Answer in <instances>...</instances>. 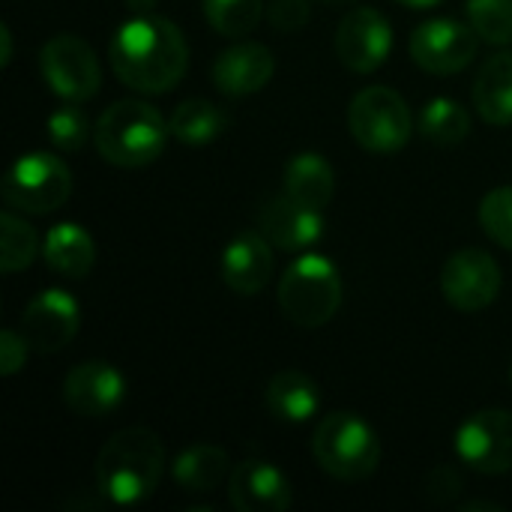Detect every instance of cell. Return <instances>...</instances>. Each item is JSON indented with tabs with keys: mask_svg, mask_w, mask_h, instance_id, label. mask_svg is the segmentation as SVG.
I'll use <instances>...</instances> for the list:
<instances>
[{
	"mask_svg": "<svg viewBox=\"0 0 512 512\" xmlns=\"http://www.w3.org/2000/svg\"><path fill=\"white\" fill-rule=\"evenodd\" d=\"M171 474L183 492L207 495V492H216L231 477V459L216 444H195L177 456Z\"/></svg>",
	"mask_w": 512,
	"mask_h": 512,
	"instance_id": "22",
	"label": "cell"
},
{
	"mask_svg": "<svg viewBox=\"0 0 512 512\" xmlns=\"http://www.w3.org/2000/svg\"><path fill=\"white\" fill-rule=\"evenodd\" d=\"M456 456L462 465L498 477L512 471V411H480L456 429Z\"/></svg>",
	"mask_w": 512,
	"mask_h": 512,
	"instance_id": "9",
	"label": "cell"
},
{
	"mask_svg": "<svg viewBox=\"0 0 512 512\" xmlns=\"http://www.w3.org/2000/svg\"><path fill=\"white\" fill-rule=\"evenodd\" d=\"M342 306V279L327 255H300L279 279V309L303 330L324 327Z\"/></svg>",
	"mask_w": 512,
	"mask_h": 512,
	"instance_id": "4",
	"label": "cell"
},
{
	"mask_svg": "<svg viewBox=\"0 0 512 512\" xmlns=\"http://www.w3.org/2000/svg\"><path fill=\"white\" fill-rule=\"evenodd\" d=\"M480 225L498 246L512 249V186L492 189L480 201Z\"/></svg>",
	"mask_w": 512,
	"mask_h": 512,
	"instance_id": "30",
	"label": "cell"
},
{
	"mask_svg": "<svg viewBox=\"0 0 512 512\" xmlns=\"http://www.w3.org/2000/svg\"><path fill=\"white\" fill-rule=\"evenodd\" d=\"M510 384H512V369H510Z\"/></svg>",
	"mask_w": 512,
	"mask_h": 512,
	"instance_id": "39",
	"label": "cell"
},
{
	"mask_svg": "<svg viewBox=\"0 0 512 512\" xmlns=\"http://www.w3.org/2000/svg\"><path fill=\"white\" fill-rule=\"evenodd\" d=\"M459 492H462V477H459V471L450 468V465H438V468L429 474V480H426V495H429L432 501H438V504L453 501Z\"/></svg>",
	"mask_w": 512,
	"mask_h": 512,
	"instance_id": "33",
	"label": "cell"
},
{
	"mask_svg": "<svg viewBox=\"0 0 512 512\" xmlns=\"http://www.w3.org/2000/svg\"><path fill=\"white\" fill-rule=\"evenodd\" d=\"M396 3H402V6H408V9H432V6H438V3H444V0H396Z\"/></svg>",
	"mask_w": 512,
	"mask_h": 512,
	"instance_id": "36",
	"label": "cell"
},
{
	"mask_svg": "<svg viewBox=\"0 0 512 512\" xmlns=\"http://www.w3.org/2000/svg\"><path fill=\"white\" fill-rule=\"evenodd\" d=\"M285 192L312 210H327L336 195L333 165L318 153H297L285 168Z\"/></svg>",
	"mask_w": 512,
	"mask_h": 512,
	"instance_id": "23",
	"label": "cell"
},
{
	"mask_svg": "<svg viewBox=\"0 0 512 512\" xmlns=\"http://www.w3.org/2000/svg\"><path fill=\"white\" fill-rule=\"evenodd\" d=\"M441 291L459 312H480L501 294V267L483 249H459L441 270Z\"/></svg>",
	"mask_w": 512,
	"mask_h": 512,
	"instance_id": "11",
	"label": "cell"
},
{
	"mask_svg": "<svg viewBox=\"0 0 512 512\" xmlns=\"http://www.w3.org/2000/svg\"><path fill=\"white\" fill-rule=\"evenodd\" d=\"M474 105L492 126L512 123V51L492 54L474 78Z\"/></svg>",
	"mask_w": 512,
	"mask_h": 512,
	"instance_id": "20",
	"label": "cell"
},
{
	"mask_svg": "<svg viewBox=\"0 0 512 512\" xmlns=\"http://www.w3.org/2000/svg\"><path fill=\"white\" fill-rule=\"evenodd\" d=\"M267 408L276 420L282 423H306L318 414V384L297 372V369H285V372H276L267 384Z\"/></svg>",
	"mask_w": 512,
	"mask_h": 512,
	"instance_id": "21",
	"label": "cell"
},
{
	"mask_svg": "<svg viewBox=\"0 0 512 512\" xmlns=\"http://www.w3.org/2000/svg\"><path fill=\"white\" fill-rule=\"evenodd\" d=\"M165 474V447L153 429L129 426L114 432L96 459V486L117 507L147 501Z\"/></svg>",
	"mask_w": 512,
	"mask_h": 512,
	"instance_id": "2",
	"label": "cell"
},
{
	"mask_svg": "<svg viewBox=\"0 0 512 512\" xmlns=\"http://www.w3.org/2000/svg\"><path fill=\"white\" fill-rule=\"evenodd\" d=\"M72 192V174L54 153L33 150L21 156L3 177V201L9 210L45 216L66 204Z\"/></svg>",
	"mask_w": 512,
	"mask_h": 512,
	"instance_id": "7",
	"label": "cell"
},
{
	"mask_svg": "<svg viewBox=\"0 0 512 512\" xmlns=\"http://www.w3.org/2000/svg\"><path fill=\"white\" fill-rule=\"evenodd\" d=\"M27 339L24 333H15V330H3L0 333V375H15L24 369V360H27Z\"/></svg>",
	"mask_w": 512,
	"mask_h": 512,
	"instance_id": "32",
	"label": "cell"
},
{
	"mask_svg": "<svg viewBox=\"0 0 512 512\" xmlns=\"http://www.w3.org/2000/svg\"><path fill=\"white\" fill-rule=\"evenodd\" d=\"M126 396V381L123 375L102 360H90L75 366L66 381H63V402L90 420H102L108 414H114L123 405Z\"/></svg>",
	"mask_w": 512,
	"mask_h": 512,
	"instance_id": "14",
	"label": "cell"
},
{
	"mask_svg": "<svg viewBox=\"0 0 512 512\" xmlns=\"http://www.w3.org/2000/svg\"><path fill=\"white\" fill-rule=\"evenodd\" d=\"M168 126L177 141L198 147V144H210L228 129V114L210 99H186L174 108Z\"/></svg>",
	"mask_w": 512,
	"mask_h": 512,
	"instance_id": "24",
	"label": "cell"
},
{
	"mask_svg": "<svg viewBox=\"0 0 512 512\" xmlns=\"http://www.w3.org/2000/svg\"><path fill=\"white\" fill-rule=\"evenodd\" d=\"M114 75L138 93H168L189 66L180 27L153 12L123 21L108 45Z\"/></svg>",
	"mask_w": 512,
	"mask_h": 512,
	"instance_id": "1",
	"label": "cell"
},
{
	"mask_svg": "<svg viewBox=\"0 0 512 512\" xmlns=\"http://www.w3.org/2000/svg\"><path fill=\"white\" fill-rule=\"evenodd\" d=\"M36 255H39V237L33 225H27L21 216L6 210L0 216V270L18 273L30 267Z\"/></svg>",
	"mask_w": 512,
	"mask_h": 512,
	"instance_id": "26",
	"label": "cell"
},
{
	"mask_svg": "<svg viewBox=\"0 0 512 512\" xmlns=\"http://www.w3.org/2000/svg\"><path fill=\"white\" fill-rule=\"evenodd\" d=\"M171 126L165 117L138 99H120L108 105L96 123V150L117 168H144L156 162L168 144Z\"/></svg>",
	"mask_w": 512,
	"mask_h": 512,
	"instance_id": "3",
	"label": "cell"
},
{
	"mask_svg": "<svg viewBox=\"0 0 512 512\" xmlns=\"http://www.w3.org/2000/svg\"><path fill=\"white\" fill-rule=\"evenodd\" d=\"M324 3H336V6H345V3H354V0H324Z\"/></svg>",
	"mask_w": 512,
	"mask_h": 512,
	"instance_id": "38",
	"label": "cell"
},
{
	"mask_svg": "<svg viewBox=\"0 0 512 512\" xmlns=\"http://www.w3.org/2000/svg\"><path fill=\"white\" fill-rule=\"evenodd\" d=\"M468 18L483 42H512V0H468Z\"/></svg>",
	"mask_w": 512,
	"mask_h": 512,
	"instance_id": "29",
	"label": "cell"
},
{
	"mask_svg": "<svg viewBox=\"0 0 512 512\" xmlns=\"http://www.w3.org/2000/svg\"><path fill=\"white\" fill-rule=\"evenodd\" d=\"M270 246L273 243L261 231H243L225 246L219 270H222L225 285L234 294L252 297L270 282V273H273V249Z\"/></svg>",
	"mask_w": 512,
	"mask_h": 512,
	"instance_id": "18",
	"label": "cell"
},
{
	"mask_svg": "<svg viewBox=\"0 0 512 512\" xmlns=\"http://www.w3.org/2000/svg\"><path fill=\"white\" fill-rule=\"evenodd\" d=\"M273 72V51L261 42H240L225 48L210 69L216 90L225 96H252L270 84Z\"/></svg>",
	"mask_w": 512,
	"mask_h": 512,
	"instance_id": "17",
	"label": "cell"
},
{
	"mask_svg": "<svg viewBox=\"0 0 512 512\" xmlns=\"http://www.w3.org/2000/svg\"><path fill=\"white\" fill-rule=\"evenodd\" d=\"M42 258L54 273L69 276V279H84L96 264V243L81 225L60 222L45 234Z\"/></svg>",
	"mask_w": 512,
	"mask_h": 512,
	"instance_id": "19",
	"label": "cell"
},
{
	"mask_svg": "<svg viewBox=\"0 0 512 512\" xmlns=\"http://www.w3.org/2000/svg\"><path fill=\"white\" fill-rule=\"evenodd\" d=\"M312 456L324 474L342 483H360L378 471L381 441L363 417L339 411L318 423L312 438Z\"/></svg>",
	"mask_w": 512,
	"mask_h": 512,
	"instance_id": "5",
	"label": "cell"
},
{
	"mask_svg": "<svg viewBox=\"0 0 512 512\" xmlns=\"http://www.w3.org/2000/svg\"><path fill=\"white\" fill-rule=\"evenodd\" d=\"M12 60V33L6 24H0V66H9Z\"/></svg>",
	"mask_w": 512,
	"mask_h": 512,
	"instance_id": "34",
	"label": "cell"
},
{
	"mask_svg": "<svg viewBox=\"0 0 512 512\" xmlns=\"http://www.w3.org/2000/svg\"><path fill=\"white\" fill-rule=\"evenodd\" d=\"M156 3H159V0H126V6H129L135 15H147V12H153V9H156Z\"/></svg>",
	"mask_w": 512,
	"mask_h": 512,
	"instance_id": "35",
	"label": "cell"
},
{
	"mask_svg": "<svg viewBox=\"0 0 512 512\" xmlns=\"http://www.w3.org/2000/svg\"><path fill=\"white\" fill-rule=\"evenodd\" d=\"M228 498L237 512H282L291 507V483L276 465L249 459L231 471Z\"/></svg>",
	"mask_w": 512,
	"mask_h": 512,
	"instance_id": "16",
	"label": "cell"
},
{
	"mask_svg": "<svg viewBox=\"0 0 512 512\" xmlns=\"http://www.w3.org/2000/svg\"><path fill=\"white\" fill-rule=\"evenodd\" d=\"M258 231L285 252H303L315 246L324 234V219L321 210H312L300 204L297 198L273 195L261 210H258Z\"/></svg>",
	"mask_w": 512,
	"mask_h": 512,
	"instance_id": "15",
	"label": "cell"
},
{
	"mask_svg": "<svg viewBox=\"0 0 512 512\" xmlns=\"http://www.w3.org/2000/svg\"><path fill=\"white\" fill-rule=\"evenodd\" d=\"M204 15L216 33L237 39L258 27L264 0H204Z\"/></svg>",
	"mask_w": 512,
	"mask_h": 512,
	"instance_id": "27",
	"label": "cell"
},
{
	"mask_svg": "<svg viewBox=\"0 0 512 512\" xmlns=\"http://www.w3.org/2000/svg\"><path fill=\"white\" fill-rule=\"evenodd\" d=\"M390 48V21L372 6L351 9L336 30V54L351 72H375L390 57Z\"/></svg>",
	"mask_w": 512,
	"mask_h": 512,
	"instance_id": "13",
	"label": "cell"
},
{
	"mask_svg": "<svg viewBox=\"0 0 512 512\" xmlns=\"http://www.w3.org/2000/svg\"><path fill=\"white\" fill-rule=\"evenodd\" d=\"M78 321H81L78 303L60 288H48V291L36 294L27 303V309L21 312V333H24L30 351L57 354L75 339Z\"/></svg>",
	"mask_w": 512,
	"mask_h": 512,
	"instance_id": "12",
	"label": "cell"
},
{
	"mask_svg": "<svg viewBox=\"0 0 512 512\" xmlns=\"http://www.w3.org/2000/svg\"><path fill=\"white\" fill-rule=\"evenodd\" d=\"M420 132L426 141H432L438 147H453L468 138L471 117L456 99L438 96V99L426 102V108L420 114Z\"/></svg>",
	"mask_w": 512,
	"mask_h": 512,
	"instance_id": "25",
	"label": "cell"
},
{
	"mask_svg": "<svg viewBox=\"0 0 512 512\" xmlns=\"http://www.w3.org/2000/svg\"><path fill=\"white\" fill-rule=\"evenodd\" d=\"M45 129H48V138L51 144L60 150V153H78L87 138H90V123H87V114L81 111L78 102H66L57 105L48 120H45Z\"/></svg>",
	"mask_w": 512,
	"mask_h": 512,
	"instance_id": "28",
	"label": "cell"
},
{
	"mask_svg": "<svg viewBox=\"0 0 512 512\" xmlns=\"http://www.w3.org/2000/svg\"><path fill=\"white\" fill-rule=\"evenodd\" d=\"M480 33L456 18H432L411 36V57L432 75H453L474 63Z\"/></svg>",
	"mask_w": 512,
	"mask_h": 512,
	"instance_id": "10",
	"label": "cell"
},
{
	"mask_svg": "<svg viewBox=\"0 0 512 512\" xmlns=\"http://www.w3.org/2000/svg\"><path fill=\"white\" fill-rule=\"evenodd\" d=\"M312 18L309 0H270L267 6V21L279 33H300Z\"/></svg>",
	"mask_w": 512,
	"mask_h": 512,
	"instance_id": "31",
	"label": "cell"
},
{
	"mask_svg": "<svg viewBox=\"0 0 512 512\" xmlns=\"http://www.w3.org/2000/svg\"><path fill=\"white\" fill-rule=\"evenodd\" d=\"M348 126L354 141L369 150V153H399L414 129L411 120V108L402 99V93H396L393 87H366L351 99L348 108Z\"/></svg>",
	"mask_w": 512,
	"mask_h": 512,
	"instance_id": "6",
	"label": "cell"
},
{
	"mask_svg": "<svg viewBox=\"0 0 512 512\" xmlns=\"http://www.w3.org/2000/svg\"><path fill=\"white\" fill-rule=\"evenodd\" d=\"M465 512H477V510H489V512H501V507L498 504H486V501H474V504H465L462 507Z\"/></svg>",
	"mask_w": 512,
	"mask_h": 512,
	"instance_id": "37",
	"label": "cell"
},
{
	"mask_svg": "<svg viewBox=\"0 0 512 512\" xmlns=\"http://www.w3.org/2000/svg\"><path fill=\"white\" fill-rule=\"evenodd\" d=\"M39 72L45 84L66 102H87L90 96L99 93L102 84V72L93 48L72 33H60L42 45Z\"/></svg>",
	"mask_w": 512,
	"mask_h": 512,
	"instance_id": "8",
	"label": "cell"
}]
</instances>
